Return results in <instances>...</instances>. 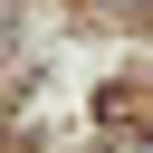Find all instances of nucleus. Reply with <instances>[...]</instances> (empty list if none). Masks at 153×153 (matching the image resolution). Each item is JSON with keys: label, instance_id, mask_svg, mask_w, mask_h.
I'll list each match as a JSON object with an SVG mask.
<instances>
[{"label": "nucleus", "instance_id": "f257e3e1", "mask_svg": "<svg viewBox=\"0 0 153 153\" xmlns=\"http://www.w3.org/2000/svg\"><path fill=\"white\" fill-rule=\"evenodd\" d=\"M115 153H153V143H115Z\"/></svg>", "mask_w": 153, "mask_h": 153}]
</instances>
